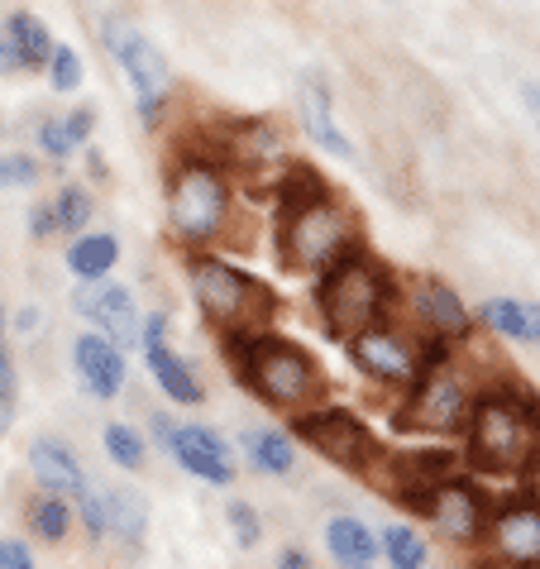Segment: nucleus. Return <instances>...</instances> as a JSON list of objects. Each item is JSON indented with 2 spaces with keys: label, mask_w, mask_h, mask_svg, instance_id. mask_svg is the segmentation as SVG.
I'll return each instance as SVG.
<instances>
[{
  "label": "nucleus",
  "mask_w": 540,
  "mask_h": 569,
  "mask_svg": "<svg viewBox=\"0 0 540 569\" xmlns=\"http://www.w3.org/2000/svg\"><path fill=\"white\" fill-rule=\"evenodd\" d=\"M307 565V556H301V550H282V569H301Z\"/></svg>",
  "instance_id": "nucleus-44"
},
{
  "label": "nucleus",
  "mask_w": 540,
  "mask_h": 569,
  "mask_svg": "<svg viewBox=\"0 0 540 569\" xmlns=\"http://www.w3.org/2000/svg\"><path fill=\"white\" fill-rule=\"evenodd\" d=\"M230 355L240 363V378L259 392L268 407L278 412H311L316 402L326 398V373L301 345L292 340H278L259 330V336H244V340H230Z\"/></svg>",
  "instance_id": "nucleus-2"
},
{
  "label": "nucleus",
  "mask_w": 540,
  "mask_h": 569,
  "mask_svg": "<svg viewBox=\"0 0 540 569\" xmlns=\"http://www.w3.org/2000/svg\"><path fill=\"white\" fill-rule=\"evenodd\" d=\"M149 527V508L134 488H106V531L124 546H139Z\"/></svg>",
  "instance_id": "nucleus-22"
},
{
  "label": "nucleus",
  "mask_w": 540,
  "mask_h": 569,
  "mask_svg": "<svg viewBox=\"0 0 540 569\" xmlns=\"http://www.w3.org/2000/svg\"><path fill=\"white\" fill-rule=\"evenodd\" d=\"M301 134L316 139L321 149L340 153L344 163H354V144L344 139V130L336 124V106H330V82L321 68H307L301 72Z\"/></svg>",
  "instance_id": "nucleus-16"
},
{
  "label": "nucleus",
  "mask_w": 540,
  "mask_h": 569,
  "mask_svg": "<svg viewBox=\"0 0 540 569\" xmlns=\"http://www.w3.org/2000/svg\"><path fill=\"white\" fill-rule=\"evenodd\" d=\"M469 436V465L479 473H521L531 465V455L540 446V412H531L512 392H483L469 407L464 421Z\"/></svg>",
  "instance_id": "nucleus-3"
},
{
  "label": "nucleus",
  "mask_w": 540,
  "mask_h": 569,
  "mask_svg": "<svg viewBox=\"0 0 540 569\" xmlns=\"http://www.w3.org/2000/svg\"><path fill=\"white\" fill-rule=\"evenodd\" d=\"M72 363H77V378H82V388L91 398H120L124 392V378H130V363H124V350L110 336H77L72 345Z\"/></svg>",
  "instance_id": "nucleus-15"
},
{
  "label": "nucleus",
  "mask_w": 540,
  "mask_h": 569,
  "mask_svg": "<svg viewBox=\"0 0 540 569\" xmlns=\"http://www.w3.org/2000/svg\"><path fill=\"white\" fill-rule=\"evenodd\" d=\"M6 34H10V43H14V53H20L24 68H43V62H49V53H53V34H49V24H43L39 14H29V10L10 14Z\"/></svg>",
  "instance_id": "nucleus-24"
},
{
  "label": "nucleus",
  "mask_w": 540,
  "mask_h": 569,
  "mask_svg": "<svg viewBox=\"0 0 540 569\" xmlns=\"http://www.w3.org/2000/svg\"><path fill=\"white\" fill-rule=\"evenodd\" d=\"M226 517H230V527H234V541H240L244 550H253V546H259V536H263V521H259V512H253L249 502H230V508H226Z\"/></svg>",
  "instance_id": "nucleus-35"
},
{
  "label": "nucleus",
  "mask_w": 540,
  "mask_h": 569,
  "mask_svg": "<svg viewBox=\"0 0 540 569\" xmlns=\"http://www.w3.org/2000/svg\"><path fill=\"white\" fill-rule=\"evenodd\" d=\"M230 226V182L216 158L187 153L168 182V230L187 249H206Z\"/></svg>",
  "instance_id": "nucleus-6"
},
{
  "label": "nucleus",
  "mask_w": 540,
  "mask_h": 569,
  "mask_svg": "<svg viewBox=\"0 0 540 569\" xmlns=\"http://www.w3.org/2000/svg\"><path fill=\"white\" fill-rule=\"evenodd\" d=\"M39 149L43 153H49L53 158V163H62V158H72V134H68V124H62V120H43L39 124Z\"/></svg>",
  "instance_id": "nucleus-36"
},
{
  "label": "nucleus",
  "mask_w": 540,
  "mask_h": 569,
  "mask_svg": "<svg viewBox=\"0 0 540 569\" xmlns=\"http://www.w3.org/2000/svg\"><path fill=\"white\" fill-rule=\"evenodd\" d=\"M24 62H20V53H14V43H10V34L0 29V72H20Z\"/></svg>",
  "instance_id": "nucleus-40"
},
{
  "label": "nucleus",
  "mask_w": 540,
  "mask_h": 569,
  "mask_svg": "<svg viewBox=\"0 0 540 569\" xmlns=\"http://www.w3.org/2000/svg\"><path fill=\"white\" fill-rule=\"evenodd\" d=\"M488 536L502 560L540 565V508L536 502H517V508H502L498 517H488Z\"/></svg>",
  "instance_id": "nucleus-17"
},
{
  "label": "nucleus",
  "mask_w": 540,
  "mask_h": 569,
  "mask_svg": "<svg viewBox=\"0 0 540 569\" xmlns=\"http://www.w3.org/2000/svg\"><path fill=\"white\" fill-rule=\"evenodd\" d=\"M326 546H330V556H336L340 565H369L378 556V536L363 527L359 517H330Z\"/></svg>",
  "instance_id": "nucleus-23"
},
{
  "label": "nucleus",
  "mask_w": 540,
  "mask_h": 569,
  "mask_svg": "<svg viewBox=\"0 0 540 569\" xmlns=\"http://www.w3.org/2000/svg\"><path fill=\"white\" fill-rule=\"evenodd\" d=\"M244 446H249V465L259 473H288L297 465V450L282 431H244Z\"/></svg>",
  "instance_id": "nucleus-26"
},
{
  "label": "nucleus",
  "mask_w": 540,
  "mask_h": 569,
  "mask_svg": "<svg viewBox=\"0 0 540 569\" xmlns=\"http://www.w3.org/2000/svg\"><path fill=\"white\" fill-rule=\"evenodd\" d=\"M106 455L116 460L120 469H130V473H139L149 465V446H144V436L134 431V426H124V421H110L106 426Z\"/></svg>",
  "instance_id": "nucleus-28"
},
{
  "label": "nucleus",
  "mask_w": 540,
  "mask_h": 569,
  "mask_svg": "<svg viewBox=\"0 0 540 569\" xmlns=\"http://www.w3.org/2000/svg\"><path fill=\"white\" fill-rule=\"evenodd\" d=\"M297 436L307 440L321 460L340 465L349 473H369L373 460H378L373 431L354 412H344V407H321L316 402L311 412H297Z\"/></svg>",
  "instance_id": "nucleus-9"
},
{
  "label": "nucleus",
  "mask_w": 540,
  "mask_h": 569,
  "mask_svg": "<svg viewBox=\"0 0 540 569\" xmlns=\"http://www.w3.org/2000/svg\"><path fill=\"white\" fill-rule=\"evenodd\" d=\"M359 244V216L344 197L316 187L301 197H282V220H278V249L282 263L297 273H321L326 263H336L344 249Z\"/></svg>",
  "instance_id": "nucleus-1"
},
{
  "label": "nucleus",
  "mask_w": 540,
  "mask_h": 569,
  "mask_svg": "<svg viewBox=\"0 0 540 569\" xmlns=\"http://www.w3.org/2000/svg\"><path fill=\"white\" fill-rule=\"evenodd\" d=\"M521 101H527L531 120H536V130H540V82H527V87H521Z\"/></svg>",
  "instance_id": "nucleus-42"
},
{
  "label": "nucleus",
  "mask_w": 540,
  "mask_h": 569,
  "mask_svg": "<svg viewBox=\"0 0 540 569\" xmlns=\"http://www.w3.org/2000/svg\"><path fill=\"white\" fill-rule=\"evenodd\" d=\"M139 345H144V359H149V373H153V383L168 392L172 402H182V407H197L206 398V388L197 383V373L187 369V359H178L168 350V316L163 311H153L144 326H139Z\"/></svg>",
  "instance_id": "nucleus-14"
},
{
  "label": "nucleus",
  "mask_w": 540,
  "mask_h": 569,
  "mask_svg": "<svg viewBox=\"0 0 540 569\" xmlns=\"http://www.w3.org/2000/svg\"><path fill=\"white\" fill-rule=\"evenodd\" d=\"M72 307L87 316L91 326L110 336L124 350V345H139V316H134V297L130 288L120 282H106V278H82V288L72 292Z\"/></svg>",
  "instance_id": "nucleus-13"
},
{
  "label": "nucleus",
  "mask_w": 540,
  "mask_h": 569,
  "mask_svg": "<svg viewBox=\"0 0 540 569\" xmlns=\"http://www.w3.org/2000/svg\"><path fill=\"white\" fill-rule=\"evenodd\" d=\"M344 345H349V355H354V363L363 373L378 378V383H392V388H411L421 378L426 363H436L444 355V345H436V350H421V340L392 330L388 321L359 330V336L344 340Z\"/></svg>",
  "instance_id": "nucleus-10"
},
{
  "label": "nucleus",
  "mask_w": 540,
  "mask_h": 569,
  "mask_svg": "<svg viewBox=\"0 0 540 569\" xmlns=\"http://www.w3.org/2000/svg\"><path fill=\"white\" fill-rule=\"evenodd\" d=\"M82 77H87L82 53L68 49V43H53V53H49V82H53V91H72V87H82Z\"/></svg>",
  "instance_id": "nucleus-31"
},
{
  "label": "nucleus",
  "mask_w": 540,
  "mask_h": 569,
  "mask_svg": "<svg viewBox=\"0 0 540 569\" xmlns=\"http://www.w3.org/2000/svg\"><path fill=\"white\" fill-rule=\"evenodd\" d=\"M120 259V240L116 234H82L72 249H68V268L77 278H106Z\"/></svg>",
  "instance_id": "nucleus-25"
},
{
  "label": "nucleus",
  "mask_w": 540,
  "mask_h": 569,
  "mask_svg": "<svg viewBox=\"0 0 540 569\" xmlns=\"http://www.w3.org/2000/svg\"><path fill=\"white\" fill-rule=\"evenodd\" d=\"M29 469H34V479H39L43 493L77 498V493L87 488L82 460H77V455L62 446V440H53V436H43V440H34V446H29Z\"/></svg>",
  "instance_id": "nucleus-18"
},
{
  "label": "nucleus",
  "mask_w": 540,
  "mask_h": 569,
  "mask_svg": "<svg viewBox=\"0 0 540 569\" xmlns=\"http://www.w3.org/2000/svg\"><path fill=\"white\" fill-rule=\"evenodd\" d=\"M101 39H106V53L124 68V82H130V91H134V110H139V120L153 124L158 116H163L168 91H172V72H168L163 53H158L153 43H149L144 34H139V29L120 24V20H106Z\"/></svg>",
  "instance_id": "nucleus-8"
},
{
  "label": "nucleus",
  "mask_w": 540,
  "mask_h": 569,
  "mask_svg": "<svg viewBox=\"0 0 540 569\" xmlns=\"http://www.w3.org/2000/svg\"><path fill=\"white\" fill-rule=\"evenodd\" d=\"M407 417L397 421L402 431H426V436H450L464 431L469 407H473V388L469 373L459 363H444V355L436 363H426L421 378L407 388Z\"/></svg>",
  "instance_id": "nucleus-7"
},
{
  "label": "nucleus",
  "mask_w": 540,
  "mask_h": 569,
  "mask_svg": "<svg viewBox=\"0 0 540 569\" xmlns=\"http://www.w3.org/2000/svg\"><path fill=\"white\" fill-rule=\"evenodd\" d=\"M192 297L201 316L211 321L226 340H244V336H259L273 321V288L259 282L244 268H234L226 259H211V254H197L192 259Z\"/></svg>",
  "instance_id": "nucleus-4"
},
{
  "label": "nucleus",
  "mask_w": 540,
  "mask_h": 569,
  "mask_svg": "<svg viewBox=\"0 0 540 569\" xmlns=\"http://www.w3.org/2000/svg\"><path fill=\"white\" fill-rule=\"evenodd\" d=\"M383 550H388V560L397 569H417L426 560V541L411 527H388L383 531Z\"/></svg>",
  "instance_id": "nucleus-30"
},
{
  "label": "nucleus",
  "mask_w": 540,
  "mask_h": 569,
  "mask_svg": "<svg viewBox=\"0 0 540 569\" xmlns=\"http://www.w3.org/2000/svg\"><path fill=\"white\" fill-rule=\"evenodd\" d=\"M49 211H53V226H58V234H77L91 220V197H87V187H77V182H68L62 192L49 201Z\"/></svg>",
  "instance_id": "nucleus-29"
},
{
  "label": "nucleus",
  "mask_w": 540,
  "mask_h": 569,
  "mask_svg": "<svg viewBox=\"0 0 540 569\" xmlns=\"http://www.w3.org/2000/svg\"><path fill=\"white\" fill-rule=\"evenodd\" d=\"M417 307L431 316V326L440 330L444 340H464V336H469V311H464V302L454 297V288H444V282L421 278V282H417Z\"/></svg>",
  "instance_id": "nucleus-20"
},
{
  "label": "nucleus",
  "mask_w": 540,
  "mask_h": 569,
  "mask_svg": "<svg viewBox=\"0 0 540 569\" xmlns=\"http://www.w3.org/2000/svg\"><path fill=\"white\" fill-rule=\"evenodd\" d=\"M34 556H29L24 541H0V569H29Z\"/></svg>",
  "instance_id": "nucleus-37"
},
{
  "label": "nucleus",
  "mask_w": 540,
  "mask_h": 569,
  "mask_svg": "<svg viewBox=\"0 0 540 569\" xmlns=\"http://www.w3.org/2000/svg\"><path fill=\"white\" fill-rule=\"evenodd\" d=\"M62 124H68L72 144H77V149H82V144H87V139H91V124H97V116H91V110H77V116H68V120H62Z\"/></svg>",
  "instance_id": "nucleus-38"
},
{
  "label": "nucleus",
  "mask_w": 540,
  "mask_h": 569,
  "mask_svg": "<svg viewBox=\"0 0 540 569\" xmlns=\"http://www.w3.org/2000/svg\"><path fill=\"white\" fill-rule=\"evenodd\" d=\"M426 517H431V527L444 536V541H479V536L488 531V502H483V493L473 483H464V479H444V483H436V493L426 498V508H421Z\"/></svg>",
  "instance_id": "nucleus-12"
},
{
  "label": "nucleus",
  "mask_w": 540,
  "mask_h": 569,
  "mask_svg": "<svg viewBox=\"0 0 540 569\" xmlns=\"http://www.w3.org/2000/svg\"><path fill=\"white\" fill-rule=\"evenodd\" d=\"M39 182V163L24 153H0V187L6 192H24V187Z\"/></svg>",
  "instance_id": "nucleus-32"
},
{
  "label": "nucleus",
  "mask_w": 540,
  "mask_h": 569,
  "mask_svg": "<svg viewBox=\"0 0 540 569\" xmlns=\"http://www.w3.org/2000/svg\"><path fill=\"white\" fill-rule=\"evenodd\" d=\"M388 307H392V282L383 263L369 259L359 244L321 268V316L336 340H354L359 330L378 326Z\"/></svg>",
  "instance_id": "nucleus-5"
},
{
  "label": "nucleus",
  "mask_w": 540,
  "mask_h": 569,
  "mask_svg": "<svg viewBox=\"0 0 540 569\" xmlns=\"http://www.w3.org/2000/svg\"><path fill=\"white\" fill-rule=\"evenodd\" d=\"M10 412H14V363L6 350V307H0V431L10 426Z\"/></svg>",
  "instance_id": "nucleus-34"
},
{
  "label": "nucleus",
  "mask_w": 540,
  "mask_h": 569,
  "mask_svg": "<svg viewBox=\"0 0 540 569\" xmlns=\"http://www.w3.org/2000/svg\"><path fill=\"white\" fill-rule=\"evenodd\" d=\"M29 234H34V240H49V234H58L49 207H34V216H29Z\"/></svg>",
  "instance_id": "nucleus-39"
},
{
  "label": "nucleus",
  "mask_w": 540,
  "mask_h": 569,
  "mask_svg": "<svg viewBox=\"0 0 540 569\" xmlns=\"http://www.w3.org/2000/svg\"><path fill=\"white\" fill-rule=\"evenodd\" d=\"M34 326H39V311H34V307H24L20 316H14V330H20V336H29Z\"/></svg>",
  "instance_id": "nucleus-43"
},
{
  "label": "nucleus",
  "mask_w": 540,
  "mask_h": 569,
  "mask_svg": "<svg viewBox=\"0 0 540 569\" xmlns=\"http://www.w3.org/2000/svg\"><path fill=\"white\" fill-rule=\"evenodd\" d=\"M226 158L234 168H244V172H263V168H278L282 163V134H278V124H268V120H240V124H230L226 130Z\"/></svg>",
  "instance_id": "nucleus-19"
},
{
  "label": "nucleus",
  "mask_w": 540,
  "mask_h": 569,
  "mask_svg": "<svg viewBox=\"0 0 540 569\" xmlns=\"http://www.w3.org/2000/svg\"><path fill=\"white\" fill-rule=\"evenodd\" d=\"M153 431H158V440L172 450V460H178L187 473H197V479L216 483V488H226L234 479L230 450H226V440H220L216 431H206V426H172L163 417L153 421Z\"/></svg>",
  "instance_id": "nucleus-11"
},
{
  "label": "nucleus",
  "mask_w": 540,
  "mask_h": 569,
  "mask_svg": "<svg viewBox=\"0 0 540 569\" xmlns=\"http://www.w3.org/2000/svg\"><path fill=\"white\" fill-rule=\"evenodd\" d=\"M527 473V488H531V498H536V508H540V446H536V455H531V465L521 469Z\"/></svg>",
  "instance_id": "nucleus-41"
},
{
  "label": "nucleus",
  "mask_w": 540,
  "mask_h": 569,
  "mask_svg": "<svg viewBox=\"0 0 540 569\" xmlns=\"http://www.w3.org/2000/svg\"><path fill=\"white\" fill-rule=\"evenodd\" d=\"M24 517H29V527H34L39 541H49V546L68 541V531H72V508H68V498H58V493L34 498L24 508Z\"/></svg>",
  "instance_id": "nucleus-27"
},
{
  "label": "nucleus",
  "mask_w": 540,
  "mask_h": 569,
  "mask_svg": "<svg viewBox=\"0 0 540 569\" xmlns=\"http://www.w3.org/2000/svg\"><path fill=\"white\" fill-rule=\"evenodd\" d=\"M72 502H77V512H82L87 531L101 541V536H106V488H97V483L87 479V488H82V493H77Z\"/></svg>",
  "instance_id": "nucleus-33"
},
{
  "label": "nucleus",
  "mask_w": 540,
  "mask_h": 569,
  "mask_svg": "<svg viewBox=\"0 0 540 569\" xmlns=\"http://www.w3.org/2000/svg\"><path fill=\"white\" fill-rule=\"evenodd\" d=\"M483 321L492 336L507 340H536L540 345V302H517V297H488Z\"/></svg>",
  "instance_id": "nucleus-21"
}]
</instances>
